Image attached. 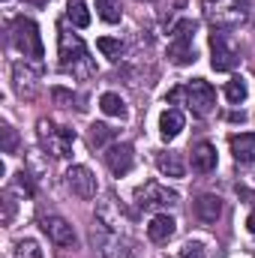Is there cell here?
<instances>
[{"instance_id": "5bb4252c", "label": "cell", "mask_w": 255, "mask_h": 258, "mask_svg": "<svg viewBox=\"0 0 255 258\" xmlns=\"http://www.w3.org/2000/svg\"><path fill=\"white\" fill-rule=\"evenodd\" d=\"M228 147H231L237 165H252L255 162V132L231 135V138H228Z\"/></svg>"}, {"instance_id": "9a60e30c", "label": "cell", "mask_w": 255, "mask_h": 258, "mask_svg": "<svg viewBox=\"0 0 255 258\" xmlns=\"http://www.w3.org/2000/svg\"><path fill=\"white\" fill-rule=\"evenodd\" d=\"M174 231H177V222H174L168 213H156V216L150 219V225H147V237H150L153 243H168V240L174 237Z\"/></svg>"}, {"instance_id": "52a82bcc", "label": "cell", "mask_w": 255, "mask_h": 258, "mask_svg": "<svg viewBox=\"0 0 255 258\" xmlns=\"http://www.w3.org/2000/svg\"><path fill=\"white\" fill-rule=\"evenodd\" d=\"M90 240H93V246L99 249L102 258H132V252L126 249V243L120 240V234L111 231L108 225H102L99 219H96L93 228H90Z\"/></svg>"}, {"instance_id": "277c9868", "label": "cell", "mask_w": 255, "mask_h": 258, "mask_svg": "<svg viewBox=\"0 0 255 258\" xmlns=\"http://www.w3.org/2000/svg\"><path fill=\"white\" fill-rule=\"evenodd\" d=\"M12 45H15L27 60H39V57H42V36H39L36 21L24 18V15L12 18Z\"/></svg>"}, {"instance_id": "7a4b0ae2", "label": "cell", "mask_w": 255, "mask_h": 258, "mask_svg": "<svg viewBox=\"0 0 255 258\" xmlns=\"http://www.w3.org/2000/svg\"><path fill=\"white\" fill-rule=\"evenodd\" d=\"M204 15L213 30H228L249 18V0H204Z\"/></svg>"}, {"instance_id": "7c38bea8", "label": "cell", "mask_w": 255, "mask_h": 258, "mask_svg": "<svg viewBox=\"0 0 255 258\" xmlns=\"http://www.w3.org/2000/svg\"><path fill=\"white\" fill-rule=\"evenodd\" d=\"M66 186L78 198H93L96 195V174L87 165H72L66 171Z\"/></svg>"}, {"instance_id": "603a6c76", "label": "cell", "mask_w": 255, "mask_h": 258, "mask_svg": "<svg viewBox=\"0 0 255 258\" xmlns=\"http://www.w3.org/2000/svg\"><path fill=\"white\" fill-rule=\"evenodd\" d=\"M66 18L75 24V27H87L90 24V9L84 0H69L66 3Z\"/></svg>"}, {"instance_id": "8fae6325", "label": "cell", "mask_w": 255, "mask_h": 258, "mask_svg": "<svg viewBox=\"0 0 255 258\" xmlns=\"http://www.w3.org/2000/svg\"><path fill=\"white\" fill-rule=\"evenodd\" d=\"M132 162H135V153H132V144L126 141H114L108 150H105V165L114 177H123L132 171Z\"/></svg>"}, {"instance_id": "4316f807", "label": "cell", "mask_w": 255, "mask_h": 258, "mask_svg": "<svg viewBox=\"0 0 255 258\" xmlns=\"http://www.w3.org/2000/svg\"><path fill=\"white\" fill-rule=\"evenodd\" d=\"M12 258H42V249H39V243H36V240L24 237V240H18V243H15Z\"/></svg>"}, {"instance_id": "83f0119b", "label": "cell", "mask_w": 255, "mask_h": 258, "mask_svg": "<svg viewBox=\"0 0 255 258\" xmlns=\"http://www.w3.org/2000/svg\"><path fill=\"white\" fill-rule=\"evenodd\" d=\"M180 258H204V243H198V240H186L183 249H180Z\"/></svg>"}, {"instance_id": "f1b7e54d", "label": "cell", "mask_w": 255, "mask_h": 258, "mask_svg": "<svg viewBox=\"0 0 255 258\" xmlns=\"http://www.w3.org/2000/svg\"><path fill=\"white\" fill-rule=\"evenodd\" d=\"M12 216H15V201H12V192L6 189V192H3V225H9Z\"/></svg>"}, {"instance_id": "7402d4cb", "label": "cell", "mask_w": 255, "mask_h": 258, "mask_svg": "<svg viewBox=\"0 0 255 258\" xmlns=\"http://www.w3.org/2000/svg\"><path fill=\"white\" fill-rule=\"evenodd\" d=\"M99 108H102L108 117H120V120L126 117V102H123L117 93H102V96H99Z\"/></svg>"}, {"instance_id": "e0dca14e", "label": "cell", "mask_w": 255, "mask_h": 258, "mask_svg": "<svg viewBox=\"0 0 255 258\" xmlns=\"http://www.w3.org/2000/svg\"><path fill=\"white\" fill-rule=\"evenodd\" d=\"M213 168H216V147H213L210 141L195 144V150H192V171H198V174H210Z\"/></svg>"}, {"instance_id": "ffe728a7", "label": "cell", "mask_w": 255, "mask_h": 258, "mask_svg": "<svg viewBox=\"0 0 255 258\" xmlns=\"http://www.w3.org/2000/svg\"><path fill=\"white\" fill-rule=\"evenodd\" d=\"M156 168H159L165 177H183V174H186V165H183L180 153H171V150L156 156Z\"/></svg>"}, {"instance_id": "1f68e13d", "label": "cell", "mask_w": 255, "mask_h": 258, "mask_svg": "<svg viewBox=\"0 0 255 258\" xmlns=\"http://www.w3.org/2000/svg\"><path fill=\"white\" fill-rule=\"evenodd\" d=\"M246 228H249V234L255 237V213H249V219H246Z\"/></svg>"}, {"instance_id": "4dcf8cb0", "label": "cell", "mask_w": 255, "mask_h": 258, "mask_svg": "<svg viewBox=\"0 0 255 258\" xmlns=\"http://www.w3.org/2000/svg\"><path fill=\"white\" fill-rule=\"evenodd\" d=\"M237 195H240V198H246L249 204H255V192H249L246 186H237Z\"/></svg>"}, {"instance_id": "d4e9b609", "label": "cell", "mask_w": 255, "mask_h": 258, "mask_svg": "<svg viewBox=\"0 0 255 258\" xmlns=\"http://www.w3.org/2000/svg\"><path fill=\"white\" fill-rule=\"evenodd\" d=\"M246 93H249V87H246L243 78H231V81L225 84V99L234 102V105H240V102L246 99Z\"/></svg>"}, {"instance_id": "9c48e42d", "label": "cell", "mask_w": 255, "mask_h": 258, "mask_svg": "<svg viewBox=\"0 0 255 258\" xmlns=\"http://www.w3.org/2000/svg\"><path fill=\"white\" fill-rule=\"evenodd\" d=\"M237 51H234V45L225 39V33L222 30H213L210 33V66L216 69V72H231L234 66H237Z\"/></svg>"}, {"instance_id": "2e32d148", "label": "cell", "mask_w": 255, "mask_h": 258, "mask_svg": "<svg viewBox=\"0 0 255 258\" xmlns=\"http://www.w3.org/2000/svg\"><path fill=\"white\" fill-rule=\"evenodd\" d=\"M195 216L204 225H213L222 216V198L219 195H198L195 198Z\"/></svg>"}, {"instance_id": "4fadbf2b", "label": "cell", "mask_w": 255, "mask_h": 258, "mask_svg": "<svg viewBox=\"0 0 255 258\" xmlns=\"http://www.w3.org/2000/svg\"><path fill=\"white\" fill-rule=\"evenodd\" d=\"M96 219L102 222V225H108L111 231H117L120 234V222H126V210L120 207V201L114 198V195H105L99 204H96Z\"/></svg>"}, {"instance_id": "30bf717a", "label": "cell", "mask_w": 255, "mask_h": 258, "mask_svg": "<svg viewBox=\"0 0 255 258\" xmlns=\"http://www.w3.org/2000/svg\"><path fill=\"white\" fill-rule=\"evenodd\" d=\"M39 225H42V231L48 234V240L51 243H57V246H75V228L66 222L63 216H57V213H42L39 216Z\"/></svg>"}, {"instance_id": "5b68a950", "label": "cell", "mask_w": 255, "mask_h": 258, "mask_svg": "<svg viewBox=\"0 0 255 258\" xmlns=\"http://www.w3.org/2000/svg\"><path fill=\"white\" fill-rule=\"evenodd\" d=\"M36 135H39V144L51 153V156H57V159H63L72 153V144H75V132L66 126H54L51 120H39L36 123Z\"/></svg>"}, {"instance_id": "d6a6232c", "label": "cell", "mask_w": 255, "mask_h": 258, "mask_svg": "<svg viewBox=\"0 0 255 258\" xmlns=\"http://www.w3.org/2000/svg\"><path fill=\"white\" fill-rule=\"evenodd\" d=\"M147 3H153V0H147Z\"/></svg>"}, {"instance_id": "8992f818", "label": "cell", "mask_w": 255, "mask_h": 258, "mask_svg": "<svg viewBox=\"0 0 255 258\" xmlns=\"http://www.w3.org/2000/svg\"><path fill=\"white\" fill-rule=\"evenodd\" d=\"M135 204H138V210L153 213V210L177 207L180 204V195L174 192V189H168V186H162V183H156V180H150V183H144V186L135 189Z\"/></svg>"}, {"instance_id": "f546056e", "label": "cell", "mask_w": 255, "mask_h": 258, "mask_svg": "<svg viewBox=\"0 0 255 258\" xmlns=\"http://www.w3.org/2000/svg\"><path fill=\"white\" fill-rule=\"evenodd\" d=\"M15 144H18L15 129H12V126H3V153H15Z\"/></svg>"}, {"instance_id": "cb8c5ba5", "label": "cell", "mask_w": 255, "mask_h": 258, "mask_svg": "<svg viewBox=\"0 0 255 258\" xmlns=\"http://www.w3.org/2000/svg\"><path fill=\"white\" fill-rule=\"evenodd\" d=\"M96 12H99V18L102 21H108V24H117L120 21V3L117 0H96Z\"/></svg>"}, {"instance_id": "ac0fdd59", "label": "cell", "mask_w": 255, "mask_h": 258, "mask_svg": "<svg viewBox=\"0 0 255 258\" xmlns=\"http://www.w3.org/2000/svg\"><path fill=\"white\" fill-rule=\"evenodd\" d=\"M180 129H183V114H180L177 108H165L162 117H159V135H162L165 141H171V138L180 135Z\"/></svg>"}, {"instance_id": "3957f363", "label": "cell", "mask_w": 255, "mask_h": 258, "mask_svg": "<svg viewBox=\"0 0 255 258\" xmlns=\"http://www.w3.org/2000/svg\"><path fill=\"white\" fill-rule=\"evenodd\" d=\"M195 21L183 18L171 27V39H168V60L174 66H189L195 60Z\"/></svg>"}, {"instance_id": "484cf974", "label": "cell", "mask_w": 255, "mask_h": 258, "mask_svg": "<svg viewBox=\"0 0 255 258\" xmlns=\"http://www.w3.org/2000/svg\"><path fill=\"white\" fill-rule=\"evenodd\" d=\"M96 48H99L105 57H111V60H120V54L126 51V45H123L120 39H111V36H102V39L96 42Z\"/></svg>"}, {"instance_id": "ba28073f", "label": "cell", "mask_w": 255, "mask_h": 258, "mask_svg": "<svg viewBox=\"0 0 255 258\" xmlns=\"http://www.w3.org/2000/svg\"><path fill=\"white\" fill-rule=\"evenodd\" d=\"M186 105L192 108L195 117H207L216 108V90H213V84L204 81V78L189 81L186 84Z\"/></svg>"}, {"instance_id": "44dd1931", "label": "cell", "mask_w": 255, "mask_h": 258, "mask_svg": "<svg viewBox=\"0 0 255 258\" xmlns=\"http://www.w3.org/2000/svg\"><path fill=\"white\" fill-rule=\"evenodd\" d=\"M87 144L96 147V150H108L114 144V129L105 126V123H93L90 132H87Z\"/></svg>"}, {"instance_id": "d6986e66", "label": "cell", "mask_w": 255, "mask_h": 258, "mask_svg": "<svg viewBox=\"0 0 255 258\" xmlns=\"http://www.w3.org/2000/svg\"><path fill=\"white\" fill-rule=\"evenodd\" d=\"M12 78H15V90L18 96H33V78H36V69L27 63H15L12 66Z\"/></svg>"}, {"instance_id": "6da1fadb", "label": "cell", "mask_w": 255, "mask_h": 258, "mask_svg": "<svg viewBox=\"0 0 255 258\" xmlns=\"http://www.w3.org/2000/svg\"><path fill=\"white\" fill-rule=\"evenodd\" d=\"M57 57H60V69H63L66 75H72V78H90V75H96V66L90 60L87 45L66 24L57 27Z\"/></svg>"}]
</instances>
